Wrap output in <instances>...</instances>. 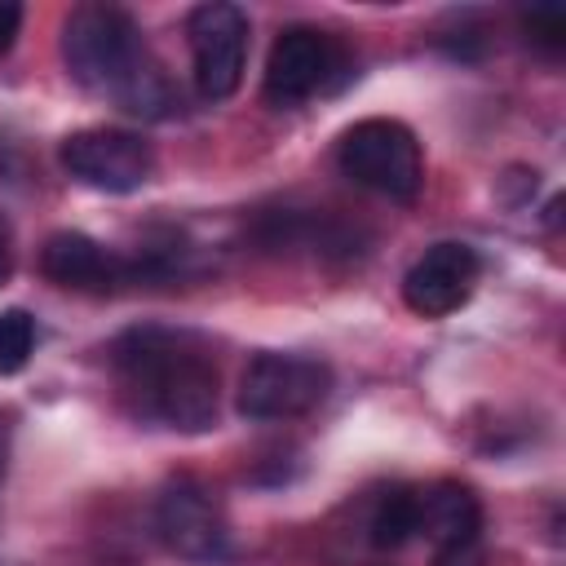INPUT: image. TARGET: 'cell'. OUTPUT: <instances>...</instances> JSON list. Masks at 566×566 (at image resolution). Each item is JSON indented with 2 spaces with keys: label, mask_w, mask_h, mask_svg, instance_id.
I'll return each mask as SVG.
<instances>
[{
  "label": "cell",
  "mask_w": 566,
  "mask_h": 566,
  "mask_svg": "<svg viewBox=\"0 0 566 566\" xmlns=\"http://www.w3.org/2000/svg\"><path fill=\"white\" fill-rule=\"evenodd\" d=\"M62 62L84 93L106 97L128 115L164 119L181 106L164 66L150 57L133 13L119 4L71 9L62 22Z\"/></svg>",
  "instance_id": "6da1fadb"
},
{
  "label": "cell",
  "mask_w": 566,
  "mask_h": 566,
  "mask_svg": "<svg viewBox=\"0 0 566 566\" xmlns=\"http://www.w3.org/2000/svg\"><path fill=\"white\" fill-rule=\"evenodd\" d=\"M111 363L137 416L181 433H203L217 424V367L195 336L133 327L111 345Z\"/></svg>",
  "instance_id": "7a4b0ae2"
},
{
  "label": "cell",
  "mask_w": 566,
  "mask_h": 566,
  "mask_svg": "<svg viewBox=\"0 0 566 566\" xmlns=\"http://www.w3.org/2000/svg\"><path fill=\"white\" fill-rule=\"evenodd\" d=\"M336 164L354 186L385 195L394 203H411L424 186V155L402 119H385V115L358 119L354 128H345L336 146Z\"/></svg>",
  "instance_id": "3957f363"
},
{
  "label": "cell",
  "mask_w": 566,
  "mask_h": 566,
  "mask_svg": "<svg viewBox=\"0 0 566 566\" xmlns=\"http://www.w3.org/2000/svg\"><path fill=\"white\" fill-rule=\"evenodd\" d=\"M332 394V367L314 354H256L239 376V416L292 420Z\"/></svg>",
  "instance_id": "277c9868"
},
{
  "label": "cell",
  "mask_w": 566,
  "mask_h": 566,
  "mask_svg": "<svg viewBox=\"0 0 566 566\" xmlns=\"http://www.w3.org/2000/svg\"><path fill=\"white\" fill-rule=\"evenodd\" d=\"M57 159L80 186L102 190V195H133L155 172L150 142L133 128H106V124L66 133L57 146Z\"/></svg>",
  "instance_id": "5b68a950"
},
{
  "label": "cell",
  "mask_w": 566,
  "mask_h": 566,
  "mask_svg": "<svg viewBox=\"0 0 566 566\" xmlns=\"http://www.w3.org/2000/svg\"><path fill=\"white\" fill-rule=\"evenodd\" d=\"M186 40L195 57V84L208 102L234 97L248 66V13L226 0L195 4L186 18Z\"/></svg>",
  "instance_id": "8992f818"
},
{
  "label": "cell",
  "mask_w": 566,
  "mask_h": 566,
  "mask_svg": "<svg viewBox=\"0 0 566 566\" xmlns=\"http://www.w3.org/2000/svg\"><path fill=\"white\" fill-rule=\"evenodd\" d=\"M155 526H159V539L195 562V566H226L234 557V544H230V526L221 517V509L212 504V495L190 482V478H177L159 491V504H155Z\"/></svg>",
  "instance_id": "52a82bcc"
},
{
  "label": "cell",
  "mask_w": 566,
  "mask_h": 566,
  "mask_svg": "<svg viewBox=\"0 0 566 566\" xmlns=\"http://www.w3.org/2000/svg\"><path fill=\"white\" fill-rule=\"evenodd\" d=\"M340 66V49L327 31L318 27H287L279 31V40L270 44L265 57V102L274 106H296L314 93H323L332 84Z\"/></svg>",
  "instance_id": "ba28073f"
},
{
  "label": "cell",
  "mask_w": 566,
  "mask_h": 566,
  "mask_svg": "<svg viewBox=\"0 0 566 566\" xmlns=\"http://www.w3.org/2000/svg\"><path fill=\"white\" fill-rule=\"evenodd\" d=\"M478 270L482 261L469 243H433L402 274V301L420 318H447L473 296Z\"/></svg>",
  "instance_id": "9c48e42d"
},
{
  "label": "cell",
  "mask_w": 566,
  "mask_h": 566,
  "mask_svg": "<svg viewBox=\"0 0 566 566\" xmlns=\"http://www.w3.org/2000/svg\"><path fill=\"white\" fill-rule=\"evenodd\" d=\"M40 270H44L49 283L75 287V292H106V287L133 279L128 261H119L115 252H106L97 239H88L80 230L49 234L44 248H40Z\"/></svg>",
  "instance_id": "30bf717a"
},
{
  "label": "cell",
  "mask_w": 566,
  "mask_h": 566,
  "mask_svg": "<svg viewBox=\"0 0 566 566\" xmlns=\"http://www.w3.org/2000/svg\"><path fill=\"white\" fill-rule=\"evenodd\" d=\"M420 535L442 544L482 539V504L460 482H433L420 491Z\"/></svg>",
  "instance_id": "8fae6325"
},
{
  "label": "cell",
  "mask_w": 566,
  "mask_h": 566,
  "mask_svg": "<svg viewBox=\"0 0 566 566\" xmlns=\"http://www.w3.org/2000/svg\"><path fill=\"white\" fill-rule=\"evenodd\" d=\"M416 535H420V491L398 486L371 513V544L376 548H402Z\"/></svg>",
  "instance_id": "7c38bea8"
},
{
  "label": "cell",
  "mask_w": 566,
  "mask_h": 566,
  "mask_svg": "<svg viewBox=\"0 0 566 566\" xmlns=\"http://www.w3.org/2000/svg\"><path fill=\"white\" fill-rule=\"evenodd\" d=\"M35 349V318L27 310H4L0 314V376H13L31 363Z\"/></svg>",
  "instance_id": "4fadbf2b"
},
{
  "label": "cell",
  "mask_w": 566,
  "mask_h": 566,
  "mask_svg": "<svg viewBox=\"0 0 566 566\" xmlns=\"http://www.w3.org/2000/svg\"><path fill=\"white\" fill-rule=\"evenodd\" d=\"M522 27H526V40H535L544 49L566 44V13H557V9H531V13H522Z\"/></svg>",
  "instance_id": "5bb4252c"
},
{
  "label": "cell",
  "mask_w": 566,
  "mask_h": 566,
  "mask_svg": "<svg viewBox=\"0 0 566 566\" xmlns=\"http://www.w3.org/2000/svg\"><path fill=\"white\" fill-rule=\"evenodd\" d=\"M433 566H486V548H482V539L442 544V548L433 553Z\"/></svg>",
  "instance_id": "9a60e30c"
},
{
  "label": "cell",
  "mask_w": 566,
  "mask_h": 566,
  "mask_svg": "<svg viewBox=\"0 0 566 566\" xmlns=\"http://www.w3.org/2000/svg\"><path fill=\"white\" fill-rule=\"evenodd\" d=\"M18 31H22V4L18 0H0V57L13 49Z\"/></svg>",
  "instance_id": "2e32d148"
},
{
  "label": "cell",
  "mask_w": 566,
  "mask_h": 566,
  "mask_svg": "<svg viewBox=\"0 0 566 566\" xmlns=\"http://www.w3.org/2000/svg\"><path fill=\"white\" fill-rule=\"evenodd\" d=\"M13 279V226L9 217L0 212V287Z\"/></svg>",
  "instance_id": "e0dca14e"
},
{
  "label": "cell",
  "mask_w": 566,
  "mask_h": 566,
  "mask_svg": "<svg viewBox=\"0 0 566 566\" xmlns=\"http://www.w3.org/2000/svg\"><path fill=\"white\" fill-rule=\"evenodd\" d=\"M0 478H4V438H0Z\"/></svg>",
  "instance_id": "ac0fdd59"
}]
</instances>
